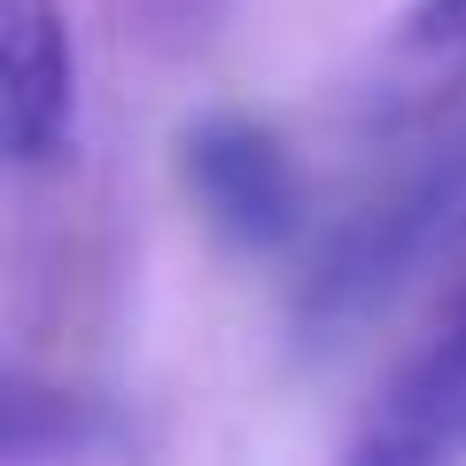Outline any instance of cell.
<instances>
[{"label": "cell", "mask_w": 466, "mask_h": 466, "mask_svg": "<svg viewBox=\"0 0 466 466\" xmlns=\"http://www.w3.org/2000/svg\"><path fill=\"white\" fill-rule=\"evenodd\" d=\"M350 459L366 466H443L466 459V303L443 319L428 350L381 389L373 420L358 428Z\"/></svg>", "instance_id": "3"}, {"label": "cell", "mask_w": 466, "mask_h": 466, "mask_svg": "<svg viewBox=\"0 0 466 466\" xmlns=\"http://www.w3.org/2000/svg\"><path fill=\"white\" fill-rule=\"evenodd\" d=\"M179 179L233 249H272L296 233V171L280 140L249 116H202L179 140Z\"/></svg>", "instance_id": "2"}, {"label": "cell", "mask_w": 466, "mask_h": 466, "mask_svg": "<svg viewBox=\"0 0 466 466\" xmlns=\"http://www.w3.org/2000/svg\"><path fill=\"white\" fill-rule=\"evenodd\" d=\"M404 39H412V47H459L466 39V0H412Z\"/></svg>", "instance_id": "4"}, {"label": "cell", "mask_w": 466, "mask_h": 466, "mask_svg": "<svg viewBox=\"0 0 466 466\" xmlns=\"http://www.w3.org/2000/svg\"><path fill=\"white\" fill-rule=\"evenodd\" d=\"M0 140L16 171H55L78 148V47L63 0H8L0 16Z\"/></svg>", "instance_id": "1"}]
</instances>
